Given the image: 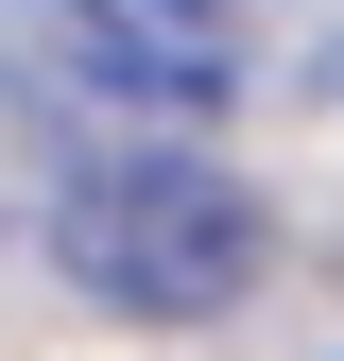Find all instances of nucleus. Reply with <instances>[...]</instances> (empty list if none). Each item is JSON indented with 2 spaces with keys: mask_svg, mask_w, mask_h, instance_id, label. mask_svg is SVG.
<instances>
[{
  "mask_svg": "<svg viewBox=\"0 0 344 361\" xmlns=\"http://www.w3.org/2000/svg\"><path fill=\"white\" fill-rule=\"evenodd\" d=\"M52 276L121 327H207L258 276V190L190 138H121V155H52V207H35Z\"/></svg>",
  "mask_w": 344,
  "mask_h": 361,
  "instance_id": "1",
  "label": "nucleus"
},
{
  "mask_svg": "<svg viewBox=\"0 0 344 361\" xmlns=\"http://www.w3.org/2000/svg\"><path fill=\"white\" fill-rule=\"evenodd\" d=\"M18 18L86 104H138V121H207L241 86V0H18Z\"/></svg>",
  "mask_w": 344,
  "mask_h": 361,
  "instance_id": "2",
  "label": "nucleus"
}]
</instances>
